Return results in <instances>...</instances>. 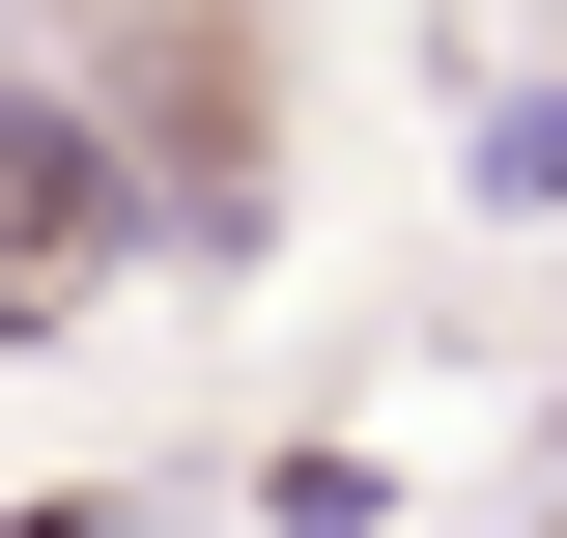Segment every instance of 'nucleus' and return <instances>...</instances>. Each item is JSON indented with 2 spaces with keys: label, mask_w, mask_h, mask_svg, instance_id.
<instances>
[{
  "label": "nucleus",
  "mask_w": 567,
  "mask_h": 538,
  "mask_svg": "<svg viewBox=\"0 0 567 538\" xmlns=\"http://www.w3.org/2000/svg\"><path fill=\"white\" fill-rule=\"evenodd\" d=\"M114 256V142L85 114H0V283H85Z\"/></svg>",
  "instance_id": "f257e3e1"
}]
</instances>
